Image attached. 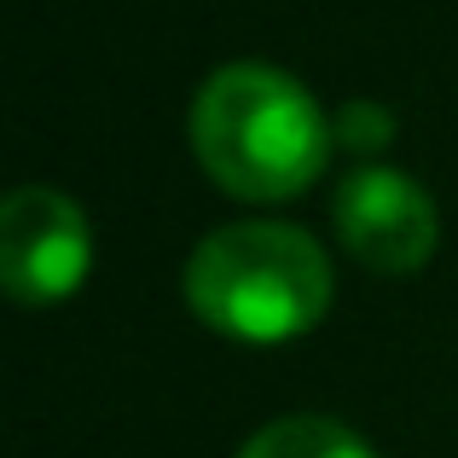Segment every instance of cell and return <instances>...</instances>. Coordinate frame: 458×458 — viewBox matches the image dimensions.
I'll use <instances>...</instances> for the list:
<instances>
[{
	"label": "cell",
	"mask_w": 458,
	"mask_h": 458,
	"mask_svg": "<svg viewBox=\"0 0 458 458\" xmlns=\"http://www.w3.org/2000/svg\"><path fill=\"white\" fill-rule=\"evenodd\" d=\"M331 221H336V238L348 244V256H354L360 267L383 273V279L418 273L436 256V238H441L436 198H429L412 174L383 168V163L354 168V174L336 186Z\"/></svg>",
	"instance_id": "cell-4"
},
{
	"label": "cell",
	"mask_w": 458,
	"mask_h": 458,
	"mask_svg": "<svg viewBox=\"0 0 458 458\" xmlns=\"http://www.w3.org/2000/svg\"><path fill=\"white\" fill-rule=\"evenodd\" d=\"M238 458H377V453L348 424H336V418L296 412V418H279V424L256 429V436L238 447Z\"/></svg>",
	"instance_id": "cell-5"
},
{
	"label": "cell",
	"mask_w": 458,
	"mask_h": 458,
	"mask_svg": "<svg viewBox=\"0 0 458 458\" xmlns=\"http://www.w3.org/2000/svg\"><path fill=\"white\" fill-rule=\"evenodd\" d=\"M93 267V226L58 186H18L0 203V284L23 308H53Z\"/></svg>",
	"instance_id": "cell-3"
},
{
	"label": "cell",
	"mask_w": 458,
	"mask_h": 458,
	"mask_svg": "<svg viewBox=\"0 0 458 458\" xmlns=\"http://www.w3.org/2000/svg\"><path fill=\"white\" fill-rule=\"evenodd\" d=\"M186 302L233 343H291L331 308V261L291 221H233L203 233L186 256Z\"/></svg>",
	"instance_id": "cell-2"
},
{
	"label": "cell",
	"mask_w": 458,
	"mask_h": 458,
	"mask_svg": "<svg viewBox=\"0 0 458 458\" xmlns=\"http://www.w3.org/2000/svg\"><path fill=\"white\" fill-rule=\"evenodd\" d=\"M336 128L296 76L273 64H221L191 99V151L203 174L244 203L302 198L325 174Z\"/></svg>",
	"instance_id": "cell-1"
},
{
	"label": "cell",
	"mask_w": 458,
	"mask_h": 458,
	"mask_svg": "<svg viewBox=\"0 0 458 458\" xmlns=\"http://www.w3.org/2000/svg\"><path fill=\"white\" fill-rule=\"evenodd\" d=\"M331 128H336V146L348 151H383L394 140V111L377 99H348Z\"/></svg>",
	"instance_id": "cell-6"
}]
</instances>
